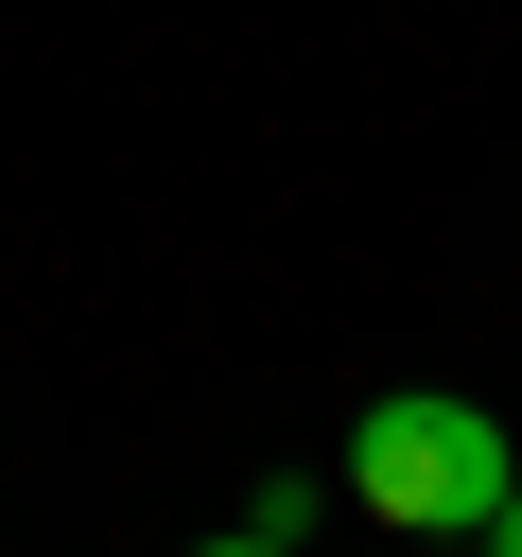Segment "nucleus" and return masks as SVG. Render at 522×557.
<instances>
[{
    "instance_id": "obj_3",
    "label": "nucleus",
    "mask_w": 522,
    "mask_h": 557,
    "mask_svg": "<svg viewBox=\"0 0 522 557\" xmlns=\"http://www.w3.org/2000/svg\"><path fill=\"white\" fill-rule=\"evenodd\" d=\"M191 557H296V540H261V522H244V540H191Z\"/></svg>"
},
{
    "instance_id": "obj_2",
    "label": "nucleus",
    "mask_w": 522,
    "mask_h": 557,
    "mask_svg": "<svg viewBox=\"0 0 522 557\" xmlns=\"http://www.w3.org/2000/svg\"><path fill=\"white\" fill-rule=\"evenodd\" d=\"M487 557H522V487H505V505H487Z\"/></svg>"
},
{
    "instance_id": "obj_1",
    "label": "nucleus",
    "mask_w": 522,
    "mask_h": 557,
    "mask_svg": "<svg viewBox=\"0 0 522 557\" xmlns=\"http://www.w3.org/2000/svg\"><path fill=\"white\" fill-rule=\"evenodd\" d=\"M505 487H522V453H505V418L452 400V383H383V400L348 418V505H365L383 540H487Z\"/></svg>"
},
{
    "instance_id": "obj_4",
    "label": "nucleus",
    "mask_w": 522,
    "mask_h": 557,
    "mask_svg": "<svg viewBox=\"0 0 522 557\" xmlns=\"http://www.w3.org/2000/svg\"><path fill=\"white\" fill-rule=\"evenodd\" d=\"M418 557H470V540H418Z\"/></svg>"
}]
</instances>
